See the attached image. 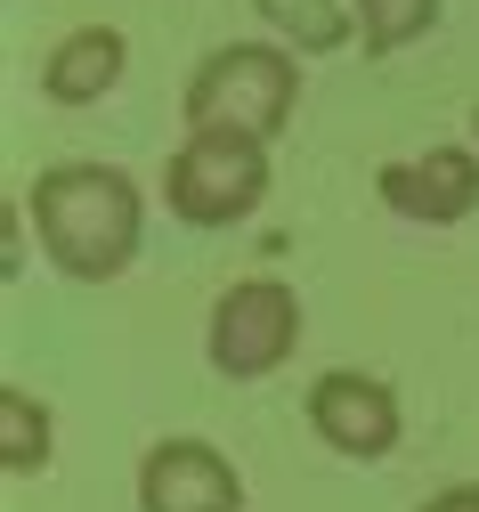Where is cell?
<instances>
[{
	"label": "cell",
	"instance_id": "cell-1",
	"mask_svg": "<svg viewBox=\"0 0 479 512\" xmlns=\"http://www.w3.org/2000/svg\"><path fill=\"white\" fill-rule=\"evenodd\" d=\"M25 220L41 228L49 269L74 285H114L139 261V236H147L139 179L114 163H49L25 187Z\"/></svg>",
	"mask_w": 479,
	"mask_h": 512
},
{
	"label": "cell",
	"instance_id": "cell-2",
	"mask_svg": "<svg viewBox=\"0 0 479 512\" xmlns=\"http://www.w3.org/2000/svg\"><path fill=\"white\" fill-rule=\"evenodd\" d=\"M301 106V49L285 41H220L203 66L187 74V131H220V139H277Z\"/></svg>",
	"mask_w": 479,
	"mask_h": 512
},
{
	"label": "cell",
	"instance_id": "cell-3",
	"mask_svg": "<svg viewBox=\"0 0 479 512\" xmlns=\"http://www.w3.org/2000/svg\"><path fill=\"white\" fill-rule=\"evenodd\" d=\"M163 196L187 228H236L268 204V147L260 139H220V131H187V147L163 171Z\"/></svg>",
	"mask_w": 479,
	"mask_h": 512
},
{
	"label": "cell",
	"instance_id": "cell-4",
	"mask_svg": "<svg viewBox=\"0 0 479 512\" xmlns=\"http://www.w3.org/2000/svg\"><path fill=\"white\" fill-rule=\"evenodd\" d=\"M301 342V293L285 277H236L220 301H212V326H203V350L228 382H260L277 374Z\"/></svg>",
	"mask_w": 479,
	"mask_h": 512
},
{
	"label": "cell",
	"instance_id": "cell-5",
	"mask_svg": "<svg viewBox=\"0 0 479 512\" xmlns=\"http://www.w3.org/2000/svg\"><path fill=\"white\" fill-rule=\"evenodd\" d=\"M309 431L350 464H382L390 447L406 439V415H398V391L382 374H358V366H325L309 382Z\"/></svg>",
	"mask_w": 479,
	"mask_h": 512
},
{
	"label": "cell",
	"instance_id": "cell-6",
	"mask_svg": "<svg viewBox=\"0 0 479 512\" xmlns=\"http://www.w3.org/2000/svg\"><path fill=\"white\" fill-rule=\"evenodd\" d=\"M139 512H244V472L212 439H155L139 464Z\"/></svg>",
	"mask_w": 479,
	"mask_h": 512
},
{
	"label": "cell",
	"instance_id": "cell-7",
	"mask_svg": "<svg viewBox=\"0 0 479 512\" xmlns=\"http://www.w3.org/2000/svg\"><path fill=\"white\" fill-rule=\"evenodd\" d=\"M374 196H382L398 220L455 228V220L479 212V155H471V147H431V155L382 163V171H374Z\"/></svg>",
	"mask_w": 479,
	"mask_h": 512
},
{
	"label": "cell",
	"instance_id": "cell-8",
	"mask_svg": "<svg viewBox=\"0 0 479 512\" xmlns=\"http://www.w3.org/2000/svg\"><path fill=\"white\" fill-rule=\"evenodd\" d=\"M130 66V41L114 25H74L49 57H41V98L49 106H98Z\"/></svg>",
	"mask_w": 479,
	"mask_h": 512
},
{
	"label": "cell",
	"instance_id": "cell-9",
	"mask_svg": "<svg viewBox=\"0 0 479 512\" xmlns=\"http://www.w3.org/2000/svg\"><path fill=\"white\" fill-rule=\"evenodd\" d=\"M252 9L268 17V33H277L285 49H301V57H325V49H341L358 33V17H341V0H252Z\"/></svg>",
	"mask_w": 479,
	"mask_h": 512
},
{
	"label": "cell",
	"instance_id": "cell-10",
	"mask_svg": "<svg viewBox=\"0 0 479 512\" xmlns=\"http://www.w3.org/2000/svg\"><path fill=\"white\" fill-rule=\"evenodd\" d=\"M49 447H57V431H49V407L33 399V391H0V472H17V480H33L41 464H49Z\"/></svg>",
	"mask_w": 479,
	"mask_h": 512
},
{
	"label": "cell",
	"instance_id": "cell-11",
	"mask_svg": "<svg viewBox=\"0 0 479 512\" xmlns=\"http://www.w3.org/2000/svg\"><path fill=\"white\" fill-rule=\"evenodd\" d=\"M439 9H447V0H358V41H366V57H398L406 41H423V33L439 25Z\"/></svg>",
	"mask_w": 479,
	"mask_h": 512
},
{
	"label": "cell",
	"instance_id": "cell-12",
	"mask_svg": "<svg viewBox=\"0 0 479 512\" xmlns=\"http://www.w3.org/2000/svg\"><path fill=\"white\" fill-rule=\"evenodd\" d=\"M423 512H479V480H463V488H439Z\"/></svg>",
	"mask_w": 479,
	"mask_h": 512
},
{
	"label": "cell",
	"instance_id": "cell-13",
	"mask_svg": "<svg viewBox=\"0 0 479 512\" xmlns=\"http://www.w3.org/2000/svg\"><path fill=\"white\" fill-rule=\"evenodd\" d=\"M471 139H479V106H471Z\"/></svg>",
	"mask_w": 479,
	"mask_h": 512
}]
</instances>
